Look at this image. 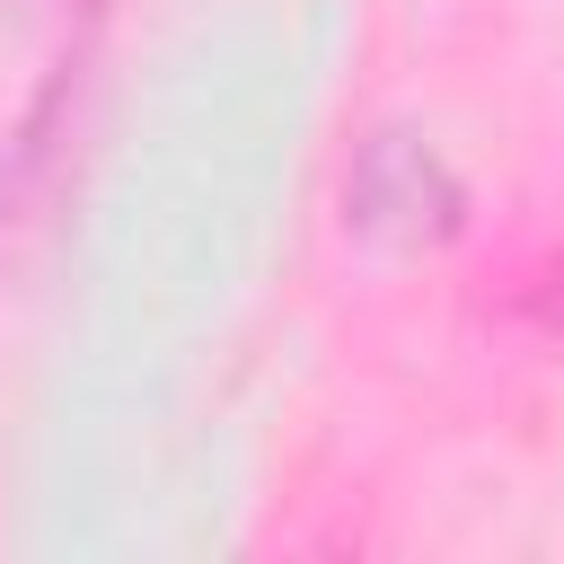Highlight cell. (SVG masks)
<instances>
[{"label":"cell","mask_w":564,"mask_h":564,"mask_svg":"<svg viewBox=\"0 0 564 564\" xmlns=\"http://www.w3.org/2000/svg\"><path fill=\"white\" fill-rule=\"evenodd\" d=\"M458 220H467V185L414 123H379L352 141L344 229H361L370 247H441V238H458Z\"/></svg>","instance_id":"obj_1"},{"label":"cell","mask_w":564,"mask_h":564,"mask_svg":"<svg viewBox=\"0 0 564 564\" xmlns=\"http://www.w3.org/2000/svg\"><path fill=\"white\" fill-rule=\"evenodd\" d=\"M529 308H538L546 326H564V264H546V273L529 282Z\"/></svg>","instance_id":"obj_2"}]
</instances>
